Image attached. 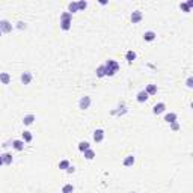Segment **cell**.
I'll return each mask as SVG.
<instances>
[{"label": "cell", "mask_w": 193, "mask_h": 193, "mask_svg": "<svg viewBox=\"0 0 193 193\" xmlns=\"http://www.w3.org/2000/svg\"><path fill=\"white\" fill-rule=\"evenodd\" d=\"M104 70H106V75L107 77H112V75H115L119 70V63L113 59H109L106 63H104Z\"/></svg>", "instance_id": "6da1fadb"}, {"label": "cell", "mask_w": 193, "mask_h": 193, "mask_svg": "<svg viewBox=\"0 0 193 193\" xmlns=\"http://www.w3.org/2000/svg\"><path fill=\"white\" fill-rule=\"evenodd\" d=\"M71 20H73V14L70 12H63L60 15V29L62 30H70L71 29Z\"/></svg>", "instance_id": "7a4b0ae2"}, {"label": "cell", "mask_w": 193, "mask_h": 193, "mask_svg": "<svg viewBox=\"0 0 193 193\" xmlns=\"http://www.w3.org/2000/svg\"><path fill=\"white\" fill-rule=\"evenodd\" d=\"M91 103H92L91 96L85 95V96H82V98H80V101H78V107L82 109V110H86V109L91 107Z\"/></svg>", "instance_id": "3957f363"}, {"label": "cell", "mask_w": 193, "mask_h": 193, "mask_svg": "<svg viewBox=\"0 0 193 193\" xmlns=\"http://www.w3.org/2000/svg\"><path fill=\"white\" fill-rule=\"evenodd\" d=\"M12 24L8 21V20H2L0 21V32L2 33H9V32H12Z\"/></svg>", "instance_id": "277c9868"}, {"label": "cell", "mask_w": 193, "mask_h": 193, "mask_svg": "<svg viewBox=\"0 0 193 193\" xmlns=\"http://www.w3.org/2000/svg\"><path fill=\"white\" fill-rule=\"evenodd\" d=\"M94 140L96 143H100L104 140V130H101V128H98V130H95L94 131Z\"/></svg>", "instance_id": "5b68a950"}, {"label": "cell", "mask_w": 193, "mask_h": 193, "mask_svg": "<svg viewBox=\"0 0 193 193\" xmlns=\"http://www.w3.org/2000/svg\"><path fill=\"white\" fill-rule=\"evenodd\" d=\"M166 110V104L165 103H158L152 107V113L154 115H160V113H163V112Z\"/></svg>", "instance_id": "8992f818"}, {"label": "cell", "mask_w": 193, "mask_h": 193, "mask_svg": "<svg viewBox=\"0 0 193 193\" xmlns=\"http://www.w3.org/2000/svg\"><path fill=\"white\" fill-rule=\"evenodd\" d=\"M12 148L15 151H23L24 149V140H20V139L12 140Z\"/></svg>", "instance_id": "52a82bcc"}, {"label": "cell", "mask_w": 193, "mask_h": 193, "mask_svg": "<svg viewBox=\"0 0 193 193\" xmlns=\"http://www.w3.org/2000/svg\"><path fill=\"white\" fill-rule=\"evenodd\" d=\"M142 18H143V15H142V12H140V11H134V12H131V21H133V24L140 23V21H142Z\"/></svg>", "instance_id": "ba28073f"}, {"label": "cell", "mask_w": 193, "mask_h": 193, "mask_svg": "<svg viewBox=\"0 0 193 193\" xmlns=\"http://www.w3.org/2000/svg\"><path fill=\"white\" fill-rule=\"evenodd\" d=\"M32 78H33L32 73L26 71V73H23V74H21V83H23V85H29V83L32 82Z\"/></svg>", "instance_id": "9c48e42d"}, {"label": "cell", "mask_w": 193, "mask_h": 193, "mask_svg": "<svg viewBox=\"0 0 193 193\" xmlns=\"http://www.w3.org/2000/svg\"><path fill=\"white\" fill-rule=\"evenodd\" d=\"M155 38H157V33H155V32H152V30H148V32H145V33H143V39L147 41V42H151Z\"/></svg>", "instance_id": "30bf717a"}, {"label": "cell", "mask_w": 193, "mask_h": 193, "mask_svg": "<svg viewBox=\"0 0 193 193\" xmlns=\"http://www.w3.org/2000/svg\"><path fill=\"white\" fill-rule=\"evenodd\" d=\"M149 98V95L145 92V91H140V92H137V95H136V100L139 101V103H145Z\"/></svg>", "instance_id": "8fae6325"}, {"label": "cell", "mask_w": 193, "mask_h": 193, "mask_svg": "<svg viewBox=\"0 0 193 193\" xmlns=\"http://www.w3.org/2000/svg\"><path fill=\"white\" fill-rule=\"evenodd\" d=\"M134 162H136V158H134L133 155H127V157L124 158L122 165H124L125 168H130V166H133V165H134Z\"/></svg>", "instance_id": "7c38bea8"}, {"label": "cell", "mask_w": 193, "mask_h": 193, "mask_svg": "<svg viewBox=\"0 0 193 193\" xmlns=\"http://www.w3.org/2000/svg\"><path fill=\"white\" fill-rule=\"evenodd\" d=\"M0 157H2V160H3V165H6V166L12 165V154H9V152H5V154H2Z\"/></svg>", "instance_id": "4fadbf2b"}, {"label": "cell", "mask_w": 193, "mask_h": 193, "mask_svg": "<svg viewBox=\"0 0 193 193\" xmlns=\"http://www.w3.org/2000/svg\"><path fill=\"white\" fill-rule=\"evenodd\" d=\"M176 113H173V112H169V113H166L165 115V121L168 122V124H172V122H175L176 121Z\"/></svg>", "instance_id": "5bb4252c"}, {"label": "cell", "mask_w": 193, "mask_h": 193, "mask_svg": "<svg viewBox=\"0 0 193 193\" xmlns=\"http://www.w3.org/2000/svg\"><path fill=\"white\" fill-rule=\"evenodd\" d=\"M36 118H35V115H26L24 118H23V124L24 125H32V124H33V121H35Z\"/></svg>", "instance_id": "9a60e30c"}, {"label": "cell", "mask_w": 193, "mask_h": 193, "mask_svg": "<svg viewBox=\"0 0 193 193\" xmlns=\"http://www.w3.org/2000/svg\"><path fill=\"white\" fill-rule=\"evenodd\" d=\"M0 82H2L3 85H9L11 82V75L8 73H0Z\"/></svg>", "instance_id": "2e32d148"}, {"label": "cell", "mask_w": 193, "mask_h": 193, "mask_svg": "<svg viewBox=\"0 0 193 193\" xmlns=\"http://www.w3.org/2000/svg\"><path fill=\"white\" fill-rule=\"evenodd\" d=\"M145 92H147L148 95H155L157 94V85H148L147 89H145Z\"/></svg>", "instance_id": "e0dca14e"}, {"label": "cell", "mask_w": 193, "mask_h": 193, "mask_svg": "<svg viewBox=\"0 0 193 193\" xmlns=\"http://www.w3.org/2000/svg\"><path fill=\"white\" fill-rule=\"evenodd\" d=\"M83 154H85V158H86V160H94V158H95V151H94L92 148L86 149Z\"/></svg>", "instance_id": "ac0fdd59"}, {"label": "cell", "mask_w": 193, "mask_h": 193, "mask_svg": "<svg viewBox=\"0 0 193 193\" xmlns=\"http://www.w3.org/2000/svg\"><path fill=\"white\" fill-rule=\"evenodd\" d=\"M89 148H91V143L89 142H80L78 143V151H82V152H85Z\"/></svg>", "instance_id": "d6986e66"}, {"label": "cell", "mask_w": 193, "mask_h": 193, "mask_svg": "<svg viewBox=\"0 0 193 193\" xmlns=\"http://www.w3.org/2000/svg\"><path fill=\"white\" fill-rule=\"evenodd\" d=\"M23 140H24V143L32 142V140H33V134H32L30 131H24L23 133Z\"/></svg>", "instance_id": "ffe728a7"}, {"label": "cell", "mask_w": 193, "mask_h": 193, "mask_svg": "<svg viewBox=\"0 0 193 193\" xmlns=\"http://www.w3.org/2000/svg\"><path fill=\"white\" fill-rule=\"evenodd\" d=\"M125 59H127V62H133V60H136V53L133 52V50H130V52H127V54H125Z\"/></svg>", "instance_id": "44dd1931"}, {"label": "cell", "mask_w": 193, "mask_h": 193, "mask_svg": "<svg viewBox=\"0 0 193 193\" xmlns=\"http://www.w3.org/2000/svg\"><path fill=\"white\" fill-rule=\"evenodd\" d=\"M68 12H70V14L78 12V6H77V2H71V3L68 5Z\"/></svg>", "instance_id": "7402d4cb"}, {"label": "cell", "mask_w": 193, "mask_h": 193, "mask_svg": "<svg viewBox=\"0 0 193 193\" xmlns=\"http://www.w3.org/2000/svg\"><path fill=\"white\" fill-rule=\"evenodd\" d=\"M70 166H71V165H70L68 160H60V163H59V169H60V171H67Z\"/></svg>", "instance_id": "603a6c76"}, {"label": "cell", "mask_w": 193, "mask_h": 193, "mask_svg": "<svg viewBox=\"0 0 193 193\" xmlns=\"http://www.w3.org/2000/svg\"><path fill=\"white\" fill-rule=\"evenodd\" d=\"M96 77H106V70H104V65H101V67H98V68H96Z\"/></svg>", "instance_id": "cb8c5ba5"}, {"label": "cell", "mask_w": 193, "mask_h": 193, "mask_svg": "<svg viewBox=\"0 0 193 193\" xmlns=\"http://www.w3.org/2000/svg\"><path fill=\"white\" fill-rule=\"evenodd\" d=\"M74 192V186L73 184H65L62 187V193H73Z\"/></svg>", "instance_id": "d4e9b609"}, {"label": "cell", "mask_w": 193, "mask_h": 193, "mask_svg": "<svg viewBox=\"0 0 193 193\" xmlns=\"http://www.w3.org/2000/svg\"><path fill=\"white\" fill-rule=\"evenodd\" d=\"M77 6H78V11H83L88 8V2H85V0H80V2H77Z\"/></svg>", "instance_id": "484cf974"}, {"label": "cell", "mask_w": 193, "mask_h": 193, "mask_svg": "<svg viewBox=\"0 0 193 193\" xmlns=\"http://www.w3.org/2000/svg\"><path fill=\"white\" fill-rule=\"evenodd\" d=\"M180 128H181V125H180V122H178V121H175V122H172V124H171V130H172V131H178Z\"/></svg>", "instance_id": "4316f807"}, {"label": "cell", "mask_w": 193, "mask_h": 193, "mask_svg": "<svg viewBox=\"0 0 193 193\" xmlns=\"http://www.w3.org/2000/svg\"><path fill=\"white\" fill-rule=\"evenodd\" d=\"M180 8H181L184 12H190V8H189V5H187V3H181V5H180Z\"/></svg>", "instance_id": "83f0119b"}, {"label": "cell", "mask_w": 193, "mask_h": 193, "mask_svg": "<svg viewBox=\"0 0 193 193\" xmlns=\"http://www.w3.org/2000/svg\"><path fill=\"white\" fill-rule=\"evenodd\" d=\"M17 27H18L20 30H24V29H26V24H24L23 21H18V23H17Z\"/></svg>", "instance_id": "f1b7e54d"}, {"label": "cell", "mask_w": 193, "mask_h": 193, "mask_svg": "<svg viewBox=\"0 0 193 193\" xmlns=\"http://www.w3.org/2000/svg\"><path fill=\"white\" fill-rule=\"evenodd\" d=\"M187 88H193V78L192 77L187 78Z\"/></svg>", "instance_id": "f546056e"}, {"label": "cell", "mask_w": 193, "mask_h": 193, "mask_svg": "<svg viewBox=\"0 0 193 193\" xmlns=\"http://www.w3.org/2000/svg\"><path fill=\"white\" fill-rule=\"evenodd\" d=\"M67 172H68V173H74V172H75V168H74V166H70V168L67 169Z\"/></svg>", "instance_id": "4dcf8cb0"}, {"label": "cell", "mask_w": 193, "mask_h": 193, "mask_svg": "<svg viewBox=\"0 0 193 193\" xmlns=\"http://www.w3.org/2000/svg\"><path fill=\"white\" fill-rule=\"evenodd\" d=\"M0 166H3V160H2V157H0Z\"/></svg>", "instance_id": "1f68e13d"}, {"label": "cell", "mask_w": 193, "mask_h": 193, "mask_svg": "<svg viewBox=\"0 0 193 193\" xmlns=\"http://www.w3.org/2000/svg\"><path fill=\"white\" fill-rule=\"evenodd\" d=\"M130 193H136V192H130Z\"/></svg>", "instance_id": "d6a6232c"}, {"label": "cell", "mask_w": 193, "mask_h": 193, "mask_svg": "<svg viewBox=\"0 0 193 193\" xmlns=\"http://www.w3.org/2000/svg\"><path fill=\"white\" fill-rule=\"evenodd\" d=\"M0 36H2V32H0Z\"/></svg>", "instance_id": "836d02e7"}, {"label": "cell", "mask_w": 193, "mask_h": 193, "mask_svg": "<svg viewBox=\"0 0 193 193\" xmlns=\"http://www.w3.org/2000/svg\"><path fill=\"white\" fill-rule=\"evenodd\" d=\"M60 193H62V192H60Z\"/></svg>", "instance_id": "e575fe53"}]
</instances>
